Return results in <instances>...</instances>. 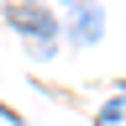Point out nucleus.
Returning <instances> with one entry per match:
<instances>
[{
    "label": "nucleus",
    "mask_w": 126,
    "mask_h": 126,
    "mask_svg": "<svg viewBox=\"0 0 126 126\" xmlns=\"http://www.w3.org/2000/svg\"><path fill=\"white\" fill-rule=\"evenodd\" d=\"M11 21H16V26H32V32H42V37L53 32V21H47V16H37V11H21V5L11 11Z\"/></svg>",
    "instance_id": "1"
}]
</instances>
